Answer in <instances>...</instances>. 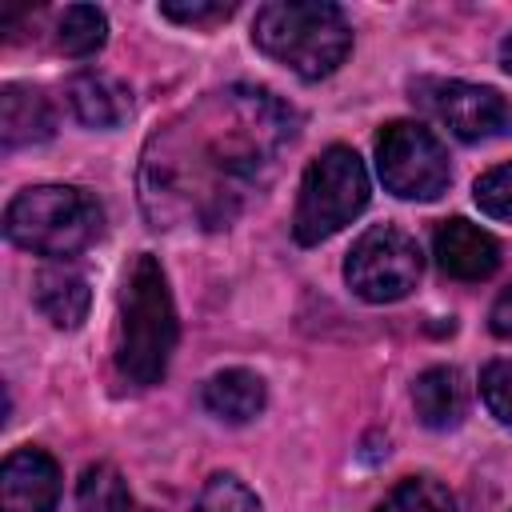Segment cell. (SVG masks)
<instances>
[{
    "label": "cell",
    "instance_id": "d6986e66",
    "mask_svg": "<svg viewBox=\"0 0 512 512\" xmlns=\"http://www.w3.org/2000/svg\"><path fill=\"white\" fill-rule=\"evenodd\" d=\"M192 512H264V508H260L256 492H252L244 480H236L232 472H216V476H208V484L200 488Z\"/></svg>",
    "mask_w": 512,
    "mask_h": 512
},
{
    "label": "cell",
    "instance_id": "277c9868",
    "mask_svg": "<svg viewBox=\"0 0 512 512\" xmlns=\"http://www.w3.org/2000/svg\"><path fill=\"white\" fill-rule=\"evenodd\" d=\"M104 228L100 204L72 184H36L8 200L4 208V236L36 256H76L84 252Z\"/></svg>",
    "mask_w": 512,
    "mask_h": 512
},
{
    "label": "cell",
    "instance_id": "5bb4252c",
    "mask_svg": "<svg viewBox=\"0 0 512 512\" xmlns=\"http://www.w3.org/2000/svg\"><path fill=\"white\" fill-rule=\"evenodd\" d=\"M32 300L44 312V320H52L56 328H80L92 304L88 280L72 268H40L36 284H32Z\"/></svg>",
    "mask_w": 512,
    "mask_h": 512
},
{
    "label": "cell",
    "instance_id": "4fadbf2b",
    "mask_svg": "<svg viewBox=\"0 0 512 512\" xmlns=\"http://www.w3.org/2000/svg\"><path fill=\"white\" fill-rule=\"evenodd\" d=\"M200 404H204L216 420H224V424H248V420H256V416L264 412L268 388H264V380H260L256 372H248V368H224V372H216V376L204 384Z\"/></svg>",
    "mask_w": 512,
    "mask_h": 512
},
{
    "label": "cell",
    "instance_id": "7c38bea8",
    "mask_svg": "<svg viewBox=\"0 0 512 512\" xmlns=\"http://www.w3.org/2000/svg\"><path fill=\"white\" fill-rule=\"evenodd\" d=\"M68 104L88 128H120L132 112V92L108 72H76L68 80Z\"/></svg>",
    "mask_w": 512,
    "mask_h": 512
},
{
    "label": "cell",
    "instance_id": "cb8c5ba5",
    "mask_svg": "<svg viewBox=\"0 0 512 512\" xmlns=\"http://www.w3.org/2000/svg\"><path fill=\"white\" fill-rule=\"evenodd\" d=\"M500 68L512 76V32L504 36V44H500Z\"/></svg>",
    "mask_w": 512,
    "mask_h": 512
},
{
    "label": "cell",
    "instance_id": "5b68a950",
    "mask_svg": "<svg viewBox=\"0 0 512 512\" xmlns=\"http://www.w3.org/2000/svg\"><path fill=\"white\" fill-rule=\"evenodd\" d=\"M368 192L372 188H368L364 160L344 144L324 148L300 180L296 216H292L296 244H320L336 236L344 224H352L368 208Z\"/></svg>",
    "mask_w": 512,
    "mask_h": 512
},
{
    "label": "cell",
    "instance_id": "44dd1931",
    "mask_svg": "<svg viewBox=\"0 0 512 512\" xmlns=\"http://www.w3.org/2000/svg\"><path fill=\"white\" fill-rule=\"evenodd\" d=\"M480 396H484L488 412L504 428H512V360H492L480 372Z\"/></svg>",
    "mask_w": 512,
    "mask_h": 512
},
{
    "label": "cell",
    "instance_id": "e0dca14e",
    "mask_svg": "<svg viewBox=\"0 0 512 512\" xmlns=\"http://www.w3.org/2000/svg\"><path fill=\"white\" fill-rule=\"evenodd\" d=\"M80 512H132V492L112 464H88L76 484Z\"/></svg>",
    "mask_w": 512,
    "mask_h": 512
},
{
    "label": "cell",
    "instance_id": "ffe728a7",
    "mask_svg": "<svg viewBox=\"0 0 512 512\" xmlns=\"http://www.w3.org/2000/svg\"><path fill=\"white\" fill-rule=\"evenodd\" d=\"M472 196H476V204H480L484 216H492V220H512V164L488 168V172L476 180Z\"/></svg>",
    "mask_w": 512,
    "mask_h": 512
},
{
    "label": "cell",
    "instance_id": "9a60e30c",
    "mask_svg": "<svg viewBox=\"0 0 512 512\" xmlns=\"http://www.w3.org/2000/svg\"><path fill=\"white\" fill-rule=\"evenodd\" d=\"M412 408H416V420L424 428H456L460 416H464V388H460V376L452 368H428L416 376L412 384Z\"/></svg>",
    "mask_w": 512,
    "mask_h": 512
},
{
    "label": "cell",
    "instance_id": "3957f363",
    "mask_svg": "<svg viewBox=\"0 0 512 512\" xmlns=\"http://www.w3.org/2000/svg\"><path fill=\"white\" fill-rule=\"evenodd\" d=\"M252 44L300 80H320L344 64L352 24L324 0H272L252 20Z\"/></svg>",
    "mask_w": 512,
    "mask_h": 512
},
{
    "label": "cell",
    "instance_id": "ac0fdd59",
    "mask_svg": "<svg viewBox=\"0 0 512 512\" xmlns=\"http://www.w3.org/2000/svg\"><path fill=\"white\" fill-rule=\"evenodd\" d=\"M376 512H456V500L440 480L408 476L376 504Z\"/></svg>",
    "mask_w": 512,
    "mask_h": 512
},
{
    "label": "cell",
    "instance_id": "8fae6325",
    "mask_svg": "<svg viewBox=\"0 0 512 512\" xmlns=\"http://www.w3.org/2000/svg\"><path fill=\"white\" fill-rule=\"evenodd\" d=\"M52 128H56V116H52V104L40 88L8 84L0 92V144H4V152L40 144L52 136Z\"/></svg>",
    "mask_w": 512,
    "mask_h": 512
},
{
    "label": "cell",
    "instance_id": "7402d4cb",
    "mask_svg": "<svg viewBox=\"0 0 512 512\" xmlns=\"http://www.w3.org/2000/svg\"><path fill=\"white\" fill-rule=\"evenodd\" d=\"M160 12L176 24H216V20H228L236 12V4L228 0H164Z\"/></svg>",
    "mask_w": 512,
    "mask_h": 512
},
{
    "label": "cell",
    "instance_id": "8992f818",
    "mask_svg": "<svg viewBox=\"0 0 512 512\" xmlns=\"http://www.w3.org/2000/svg\"><path fill=\"white\" fill-rule=\"evenodd\" d=\"M420 272H424V256H420V244L396 228V224H376L368 228L348 260H344V280L348 288L368 300V304H392V300H404L416 284H420Z\"/></svg>",
    "mask_w": 512,
    "mask_h": 512
},
{
    "label": "cell",
    "instance_id": "ba28073f",
    "mask_svg": "<svg viewBox=\"0 0 512 512\" xmlns=\"http://www.w3.org/2000/svg\"><path fill=\"white\" fill-rule=\"evenodd\" d=\"M412 100L428 116H436L456 140L512 136V100H504L496 88L464 80H416Z\"/></svg>",
    "mask_w": 512,
    "mask_h": 512
},
{
    "label": "cell",
    "instance_id": "7a4b0ae2",
    "mask_svg": "<svg viewBox=\"0 0 512 512\" xmlns=\"http://www.w3.org/2000/svg\"><path fill=\"white\" fill-rule=\"evenodd\" d=\"M176 308L156 256L140 252L124 272L116 320V368L128 384H160L176 348Z\"/></svg>",
    "mask_w": 512,
    "mask_h": 512
},
{
    "label": "cell",
    "instance_id": "2e32d148",
    "mask_svg": "<svg viewBox=\"0 0 512 512\" xmlns=\"http://www.w3.org/2000/svg\"><path fill=\"white\" fill-rule=\"evenodd\" d=\"M108 40V20L92 4H68L56 16V48L64 56H92Z\"/></svg>",
    "mask_w": 512,
    "mask_h": 512
},
{
    "label": "cell",
    "instance_id": "9c48e42d",
    "mask_svg": "<svg viewBox=\"0 0 512 512\" xmlns=\"http://www.w3.org/2000/svg\"><path fill=\"white\" fill-rule=\"evenodd\" d=\"M60 500V468L44 448H16L0 468V512H52Z\"/></svg>",
    "mask_w": 512,
    "mask_h": 512
},
{
    "label": "cell",
    "instance_id": "52a82bcc",
    "mask_svg": "<svg viewBox=\"0 0 512 512\" xmlns=\"http://www.w3.org/2000/svg\"><path fill=\"white\" fill-rule=\"evenodd\" d=\"M376 172L400 200H436L452 180L444 144L416 120H392L376 132Z\"/></svg>",
    "mask_w": 512,
    "mask_h": 512
},
{
    "label": "cell",
    "instance_id": "6da1fadb",
    "mask_svg": "<svg viewBox=\"0 0 512 512\" xmlns=\"http://www.w3.org/2000/svg\"><path fill=\"white\" fill-rule=\"evenodd\" d=\"M296 140V112L268 88L208 92L144 144L140 200L156 228H224L260 192L284 148Z\"/></svg>",
    "mask_w": 512,
    "mask_h": 512
},
{
    "label": "cell",
    "instance_id": "603a6c76",
    "mask_svg": "<svg viewBox=\"0 0 512 512\" xmlns=\"http://www.w3.org/2000/svg\"><path fill=\"white\" fill-rule=\"evenodd\" d=\"M488 328L496 332V336H512V284L496 296V304H492V312H488Z\"/></svg>",
    "mask_w": 512,
    "mask_h": 512
},
{
    "label": "cell",
    "instance_id": "30bf717a",
    "mask_svg": "<svg viewBox=\"0 0 512 512\" xmlns=\"http://www.w3.org/2000/svg\"><path fill=\"white\" fill-rule=\"evenodd\" d=\"M432 256H436L440 272H448L456 280H488L500 264V244L480 224H468L464 216H452L436 228Z\"/></svg>",
    "mask_w": 512,
    "mask_h": 512
}]
</instances>
